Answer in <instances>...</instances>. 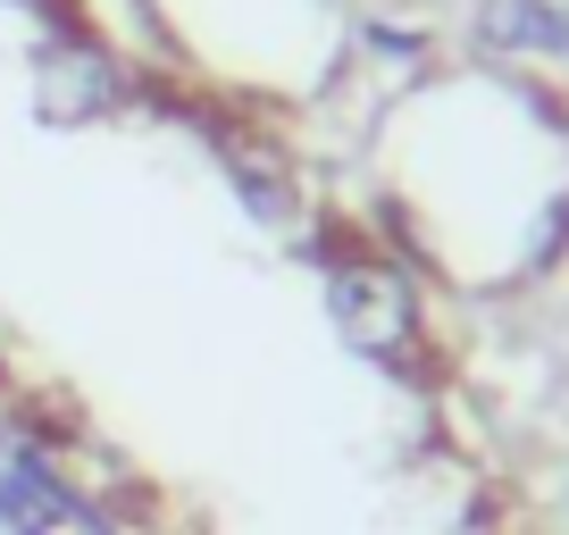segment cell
<instances>
[{
	"label": "cell",
	"instance_id": "1",
	"mask_svg": "<svg viewBox=\"0 0 569 535\" xmlns=\"http://www.w3.org/2000/svg\"><path fill=\"white\" fill-rule=\"evenodd\" d=\"M293 260L319 268V293H327V326L352 360H369L377 376L410 393H436L445 376V352H436V319H427V293L410 276V260H393L386 243L369 234H343L336 218L293 234Z\"/></svg>",
	"mask_w": 569,
	"mask_h": 535
},
{
	"label": "cell",
	"instance_id": "2",
	"mask_svg": "<svg viewBox=\"0 0 569 535\" xmlns=\"http://www.w3.org/2000/svg\"><path fill=\"white\" fill-rule=\"evenodd\" d=\"M26 92H34V125L84 134V125H109V118L134 109L142 68H134V51H118V34L76 18V26L34 34V51H26Z\"/></svg>",
	"mask_w": 569,
	"mask_h": 535
},
{
	"label": "cell",
	"instance_id": "3",
	"mask_svg": "<svg viewBox=\"0 0 569 535\" xmlns=\"http://www.w3.org/2000/svg\"><path fill=\"white\" fill-rule=\"evenodd\" d=\"M201 125V143H210V160H218V176H227V193L243 201V218L251 226H268V234H302L310 226V184H302V160L284 151V134L277 125H260V118H193Z\"/></svg>",
	"mask_w": 569,
	"mask_h": 535
},
{
	"label": "cell",
	"instance_id": "4",
	"mask_svg": "<svg viewBox=\"0 0 569 535\" xmlns=\"http://www.w3.org/2000/svg\"><path fill=\"white\" fill-rule=\"evenodd\" d=\"M469 59L495 75H561L569 68V0H469Z\"/></svg>",
	"mask_w": 569,
	"mask_h": 535
},
{
	"label": "cell",
	"instance_id": "5",
	"mask_svg": "<svg viewBox=\"0 0 569 535\" xmlns=\"http://www.w3.org/2000/svg\"><path fill=\"white\" fill-rule=\"evenodd\" d=\"M0 9H18L34 34H51V26H76V18H92L84 0H0Z\"/></svg>",
	"mask_w": 569,
	"mask_h": 535
},
{
	"label": "cell",
	"instance_id": "6",
	"mask_svg": "<svg viewBox=\"0 0 569 535\" xmlns=\"http://www.w3.org/2000/svg\"><path fill=\"white\" fill-rule=\"evenodd\" d=\"M0 360H9V326H0Z\"/></svg>",
	"mask_w": 569,
	"mask_h": 535
},
{
	"label": "cell",
	"instance_id": "7",
	"mask_svg": "<svg viewBox=\"0 0 569 535\" xmlns=\"http://www.w3.org/2000/svg\"><path fill=\"white\" fill-rule=\"evenodd\" d=\"M561 518H569V494H561Z\"/></svg>",
	"mask_w": 569,
	"mask_h": 535
}]
</instances>
